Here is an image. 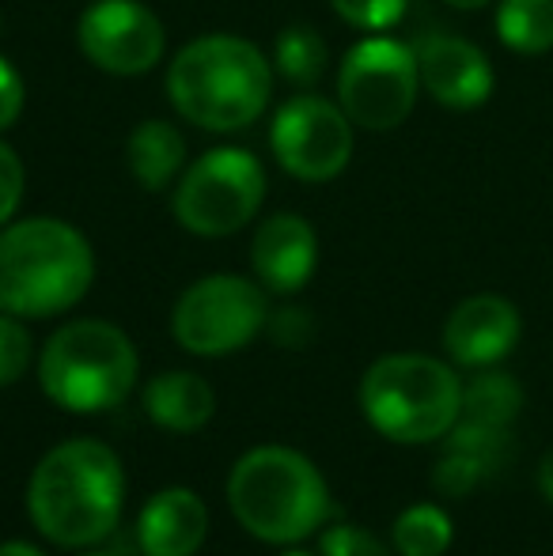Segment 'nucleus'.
<instances>
[{
	"mask_svg": "<svg viewBox=\"0 0 553 556\" xmlns=\"http://www.w3.org/2000/svg\"><path fill=\"white\" fill-rule=\"evenodd\" d=\"M23 190H27V167L12 144L0 140V227L12 224V216L20 213Z\"/></svg>",
	"mask_w": 553,
	"mask_h": 556,
	"instance_id": "nucleus-26",
	"label": "nucleus"
},
{
	"mask_svg": "<svg viewBox=\"0 0 553 556\" xmlns=\"http://www.w3.org/2000/svg\"><path fill=\"white\" fill-rule=\"evenodd\" d=\"M96 556H99V553H96Z\"/></svg>",
	"mask_w": 553,
	"mask_h": 556,
	"instance_id": "nucleus-34",
	"label": "nucleus"
},
{
	"mask_svg": "<svg viewBox=\"0 0 553 556\" xmlns=\"http://www.w3.org/2000/svg\"><path fill=\"white\" fill-rule=\"evenodd\" d=\"M353 129L338 103L318 96H292L269 122V152L285 175L300 182H330L353 160Z\"/></svg>",
	"mask_w": 553,
	"mask_h": 556,
	"instance_id": "nucleus-10",
	"label": "nucleus"
},
{
	"mask_svg": "<svg viewBox=\"0 0 553 556\" xmlns=\"http://www.w3.org/2000/svg\"><path fill=\"white\" fill-rule=\"evenodd\" d=\"M486 477H493V469L463 451H443V458L436 462V469H432V484L440 496H466V492L478 489Z\"/></svg>",
	"mask_w": 553,
	"mask_h": 556,
	"instance_id": "nucleus-22",
	"label": "nucleus"
},
{
	"mask_svg": "<svg viewBox=\"0 0 553 556\" xmlns=\"http://www.w3.org/2000/svg\"><path fill=\"white\" fill-rule=\"evenodd\" d=\"M285 556H311V553H300V549H292V553H285Z\"/></svg>",
	"mask_w": 553,
	"mask_h": 556,
	"instance_id": "nucleus-32",
	"label": "nucleus"
},
{
	"mask_svg": "<svg viewBox=\"0 0 553 556\" xmlns=\"http://www.w3.org/2000/svg\"><path fill=\"white\" fill-rule=\"evenodd\" d=\"M228 507L239 527L269 545H296L318 534L330 492L315 462L292 446H254L231 466Z\"/></svg>",
	"mask_w": 553,
	"mask_h": 556,
	"instance_id": "nucleus-4",
	"label": "nucleus"
},
{
	"mask_svg": "<svg viewBox=\"0 0 553 556\" xmlns=\"http://www.w3.org/2000/svg\"><path fill=\"white\" fill-rule=\"evenodd\" d=\"M361 409L391 443H432L455 428L463 413V382L443 359L394 352L364 371Z\"/></svg>",
	"mask_w": 553,
	"mask_h": 556,
	"instance_id": "nucleus-6",
	"label": "nucleus"
},
{
	"mask_svg": "<svg viewBox=\"0 0 553 556\" xmlns=\"http://www.w3.org/2000/svg\"><path fill=\"white\" fill-rule=\"evenodd\" d=\"M209 538V507L193 489H163L140 507L137 542L144 556H193Z\"/></svg>",
	"mask_w": 553,
	"mask_h": 556,
	"instance_id": "nucleus-15",
	"label": "nucleus"
},
{
	"mask_svg": "<svg viewBox=\"0 0 553 556\" xmlns=\"http://www.w3.org/2000/svg\"><path fill=\"white\" fill-rule=\"evenodd\" d=\"M274 65L296 88H311L326 73V42L315 27H285L274 42Z\"/></svg>",
	"mask_w": 553,
	"mask_h": 556,
	"instance_id": "nucleus-21",
	"label": "nucleus"
},
{
	"mask_svg": "<svg viewBox=\"0 0 553 556\" xmlns=\"http://www.w3.org/2000/svg\"><path fill=\"white\" fill-rule=\"evenodd\" d=\"M519 311L512 300L481 292L463 300L443 323V349L463 367H493L516 349Z\"/></svg>",
	"mask_w": 553,
	"mask_h": 556,
	"instance_id": "nucleus-13",
	"label": "nucleus"
},
{
	"mask_svg": "<svg viewBox=\"0 0 553 556\" xmlns=\"http://www.w3.org/2000/svg\"><path fill=\"white\" fill-rule=\"evenodd\" d=\"M269 326V300L259 280L236 273L201 277L178 295L171 311V337L190 356H228L251 344Z\"/></svg>",
	"mask_w": 553,
	"mask_h": 556,
	"instance_id": "nucleus-8",
	"label": "nucleus"
},
{
	"mask_svg": "<svg viewBox=\"0 0 553 556\" xmlns=\"http://www.w3.org/2000/svg\"><path fill=\"white\" fill-rule=\"evenodd\" d=\"M254 277L266 292L292 295L315 277L318 265V239L315 227L296 213H277L259 224L251 242Z\"/></svg>",
	"mask_w": 553,
	"mask_h": 556,
	"instance_id": "nucleus-14",
	"label": "nucleus"
},
{
	"mask_svg": "<svg viewBox=\"0 0 553 556\" xmlns=\"http://www.w3.org/2000/svg\"><path fill=\"white\" fill-rule=\"evenodd\" d=\"M0 27H4V20H0Z\"/></svg>",
	"mask_w": 553,
	"mask_h": 556,
	"instance_id": "nucleus-33",
	"label": "nucleus"
},
{
	"mask_svg": "<svg viewBox=\"0 0 553 556\" xmlns=\"http://www.w3.org/2000/svg\"><path fill=\"white\" fill-rule=\"evenodd\" d=\"M0 556H42L35 549V545H27V542H4L0 545Z\"/></svg>",
	"mask_w": 553,
	"mask_h": 556,
	"instance_id": "nucleus-30",
	"label": "nucleus"
},
{
	"mask_svg": "<svg viewBox=\"0 0 553 556\" xmlns=\"http://www.w3.org/2000/svg\"><path fill=\"white\" fill-rule=\"evenodd\" d=\"M410 0H330V8L356 30H368V35H384L394 23L406 15Z\"/></svg>",
	"mask_w": 553,
	"mask_h": 556,
	"instance_id": "nucleus-24",
	"label": "nucleus"
},
{
	"mask_svg": "<svg viewBox=\"0 0 553 556\" xmlns=\"http://www.w3.org/2000/svg\"><path fill=\"white\" fill-rule=\"evenodd\" d=\"M455 538L451 515L436 504H414L394 519L391 542L399 556H443Z\"/></svg>",
	"mask_w": 553,
	"mask_h": 556,
	"instance_id": "nucleus-20",
	"label": "nucleus"
},
{
	"mask_svg": "<svg viewBox=\"0 0 553 556\" xmlns=\"http://www.w3.org/2000/svg\"><path fill=\"white\" fill-rule=\"evenodd\" d=\"M274 65L239 35H201L167 65V99L178 117L209 132H236L269 111Z\"/></svg>",
	"mask_w": 553,
	"mask_h": 556,
	"instance_id": "nucleus-2",
	"label": "nucleus"
},
{
	"mask_svg": "<svg viewBox=\"0 0 553 556\" xmlns=\"http://www.w3.org/2000/svg\"><path fill=\"white\" fill-rule=\"evenodd\" d=\"M420 88L448 111H478L493 96V61L458 35H425L414 46Z\"/></svg>",
	"mask_w": 553,
	"mask_h": 556,
	"instance_id": "nucleus-12",
	"label": "nucleus"
},
{
	"mask_svg": "<svg viewBox=\"0 0 553 556\" xmlns=\"http://www.w3.org/2000/svg\"><path fill=\"white\" fill-rule=\"evenodd\" d=\"M539 489H542V496L553 504V451H546V458L539 462Z\"/></svg>",
	"mask_w": 553,
	"mask_h": 556,
	"instance_id": "nucleus-29",
	"label": "nucleus"
},
{
	"mask_svg": "<svg viewBox=\"0 0 553 556\" xmlns=\"http://www.w3.org/2000/svg\"><path fill=\"white\" fill-rule=\"evenodd\" d=\"M420 73L414 46L399 38H361L338 65V106L356 129L391 132L414 114Z\"/></svg>",
	"mask_w": 553,
	"mask_h": 556,
	"instance_id": "nucleus-9",
	"label": "nucleus"
},
{
	"mask_svg": "<svg viewBox=\"0 0 553 556\" xmlns=\"http://www.w3.org/2000/svg\"><path fill=\"white\" fill-rule=\"evenodd\" d=\"M269 330L277 333L280 344H300L303 337H307V315H300V311H280L274 323H269Z\"/></svg>",
	"mask_w": 553,
	"mask_h": 556,
	"instance_id": "nucleus-28",
	"label": "nucleus"
},
{
	"mask_svg": "<svg viewBox=\"0 0 553 556\" xmlns=\"http://www.w3.org/2000/svg\"><path fill=\"white\" fill-rule=\"evenodd\" d=\"M443 4L458 8V12H474V8H486V4H493V0H443Z\"/></svg>",
	"mask_w": 553,
	"mask_h": 556,
	"instance_id": "nucleus-31",
	"label": "nucleus"
},
{
	"mask_svg": "<svg viewBox=\"0 0 553 556\" xmlns=\"http://www.w3.org/2000/svg\"><path fill=\"white\" fill-rule=\"evenodd\" d=\"M144 413L167 432H198L213 420L216 394L193 371H163L144 387Z\"/></svg>",
	"mask_w": 553,
	"mask_h": 556,
	"instance_id": "nucleus-16",
	"label": "nucleus"
},
{
	"mask_svg": "<svg viewBox=\"0 0 553 556\" xmlns=\"http://www.w3.org/2000/svg\"><path fill=\"white\" fill-rule=\"evenodd\" d=\"M126 163L144 190L160 193L186 170V140L163 117L140 122L126 140Z\"/></svg>",
	"mask_w": 553,
	"mask_h": 556,
	"instance_id": "nucleus-17",
	"label": "nucleus"
},
{
	"mask_svg": "<svg viewBox=\"0 0 553 556\" xmlns=\"http://www.w3.org/2000/svg\"><path fill=\"white\" fill-rule=\"evenodd\" d=\"M76 46L99 73L144 76L167 53V30L140 0H96L76 20Z\"/></svg>",
	"mask_w": 553,
	"mask_h": 556,
	"instance_id": "nucleus-11",
	"label": "nucleus"
},
{
	"mask_svg": "<svg viewBox=\"0 0 553 556\" xmlns=\"http://www.w3.org/2000/svg\"><path fill=\"white\" fill-rule=\"evenodd\" d=\"M497 38L519 58L553 50V0H497Z\"/></svg>",
	"mask_w": 553,
	"mask_h": 556,
	"instance_id": "nucleus-18",
	"label": "nucleus"
},
{
	"mask_svg": "<svg viewBox=\"0 0 553 556\" xmlns=\"http://www.w3.org/2000/svg\"><path fill=\"white\" fill-rule=\"evenodd\" d=\"M96 280V250L80 227L27 216L0 227V311L53 318L76 307Z\"/></svg>",
	"mask_w": 553,
	"mask_h": 556,
	"instance_id": "nucleus-3",
	"label": "nucleus"
},
{
	"mask_svg": "<svg viewBox=\"0 0 553 556\" xmlns=\"http://www.w3.org/2000/svg\"><path fill=\"white\" fill-rule=\"evenodd\" d=\"M23 106H27V88L23 76L15 73V65L8 58H0V132H8L20 122Z\"/></svg>",
	"mask_w": 553,
	"mask_h": 556,
	"instance_id": "nucleus-27",
	"label": "nucleus"
},
{
	"mask_svg": "<svg viewBox=\"0 0 553 556\" xmlns=\"http://www.w3.org/2000/svg\"><path fill=\"white\" fill-rule=\"evenodd\" d=\"M519 405H524V390L512 375L504 371H481L463 387V420L489 428H512Z\"/></svg>",
	"mask_w": 553,
	"mask_h": 556,
	"instance_id": "nucleus-19",
	"label": "nucleus"
},
{
	"mask_svg": "<svg viewBox=\"0 0 553 556\" xmlns=\"http://www.w3.org/2000/svg\"><path fill=\"white\" fill-rule=\"evenodd\" d=\"M126 504L118 454L99 440L58 443L27 481V515L46 542L88 549L114 534Z\"/></svg>",
	"mask_w": 553,
	"mask_h": 556,
	"instance_id": "nucleus-1",
	"label": "nucleus"
},
{
	"mask_svg": "<svg viewBox=\"0 0 553 556\" xmlns=\"http://www.w3.org/2000/svg\"><path fill=\"white\" fill-rule=\"evenodd\" d=\"M318 556H391V549L364 527H330L318 538Z\"/></svg>",
	"mask_w": 553,
	"mask_h": 556,
	"instance_id": "nucleus-25",
	"label": "nucleus"
},
{
	"mask_svg": "<svg viewBox=\"0 0 553 556\" xmlns=\"http://www.w3.org/2000/svg\"><path fill=\"white\" fill-rule=\"evenodd\" d=\"M266 201V167L247 148H213L178 175L175 220L201 239H228L259 216Z\"/></svg>",
	"mask_w": 553,
	"mask_h": 556,
	"instance_id": "nucleus-7",
	"label": "nucleus"
},
{
	"mask_svg": "<svg viewBox=\"0 0 553 556\" xmlns=\"http://www.w3.org/2000/svg\"><path fill=\"white\" fill-rule=\"evenodd\" d=\"M140 359L126 330L103 318H80L50 333L38 356V382L68 413L118 409L137 387Z\"/></svg>",
	"mask_w": 553,
	"mask_h": 556,
	"instance_id": "nucleus-5",
	"label": "nucleus"
},
{
	"mask_svg": "<svg viewBox=\"0 0 553 556\" xmlns=\"http://www.w3.org/2000/svg\"><path fill=\"white\" fill-rule=\"evenodd\" d=\"M30 356H35V341H30L23 318L0 311V387L20 382L23 371L30 367Z\"/></svg>",
	"mask_w": 553,
	"mask_h": 556,
	"instance_id": "nucleus-23",
	"label": "nucleus"
}]
</instances>
